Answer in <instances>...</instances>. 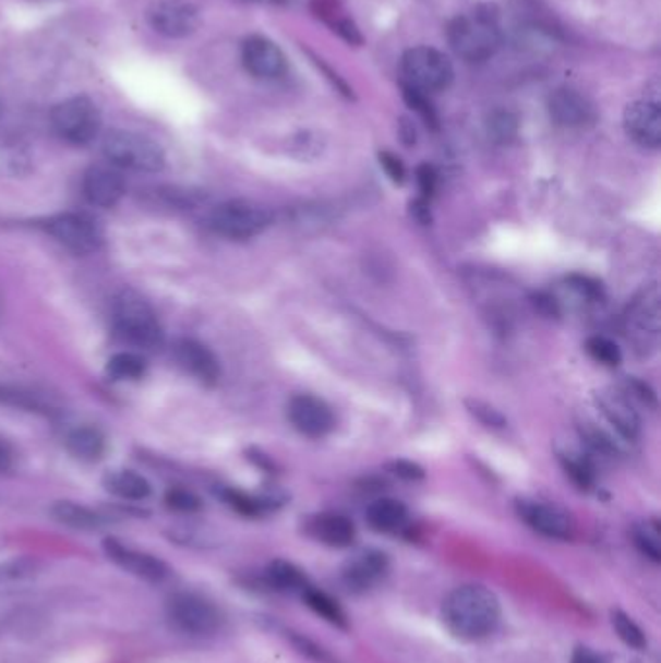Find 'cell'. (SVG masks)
Here are the masks:
<instances>
[{
	"label": "cell",
	"mask_w": 661,
	"mask_h": 663,
	"mask_svg": "<svg viewBox=\"0 0 661 663\" xmlns=\"http://www.w3.org/2000/svg\"><path fill=\"white\" fill-rule=\"evenodd\" d=\"M444 625L460 640H481L501 623V602L481 584H466L448 593L443 605Z\"/></svg>",
	"instance_id": "obj_1"
},
{
	"label": "cell",
	"mask_w": 661,
	"mask_h": 663,
	"mask_svg": "<svg viewBox=\"0 0 661 663\" xmlns=\"http://www.w3.org/2000/svg\"><path fill=\"white\" fill-rule=\"evenodd\" d=\"M448 44L464 61H488L503 44L495 14H491V10H476L454 17L448 26Z\"/></svg>",
	"instance_id": "obj_2"
},
{
	"label": "cell",
	"mask_w": 661,
	"mask_h": 663,
	"mask_svg": "<svg viewBox=\"0 0 661 663\" xmlns=\"http://www.w3.org/2000/svg\"><path fill=\"white\" fill-rule=\"evenodd\" d=\"M113 324L122 340L136 348L157 349L164 346V328L148 301L136 291L124 289L115 297Z\"/></svg>",
	"instance_id": "obj_3"
},
{
	"label": "cell",
	"mask_w": 661,
	"mask_h": 663,
	"mask_svg": "<svg viewBox=\"0 0 661 663\" xmlns=\"http://www.w3.org/2000/svg\"><path fill=\"white\" fill-rule=\"evenodd\" d=\"M104 154L113 166L142 173H156L166 166L161 146L140 132H109L104 140Z\"/></svg>",
	"instance_id": "obj_4"
},
{
	"label": "cell",
	"mask_w": 661,
	"mask_h": 663,
	"mask_svg": "<svg viewBox=\"0 0 661 663\" xmlns=\"http://www.w3.org/2000/svg\"><path fill=\"white\" fill-rule=\"evenodd\" d=\"M52 131L64 142L86 146L101 131V113L97 105L86 96L70 97L51 111Z\"/></svg>",
	"instance_id": "obj_5"
},
{
	"label": "cell",
	"mask_w": 661,
	"mask_h": 663,
	"mask_svg": "<svg viewBox=\"0 0 661 663\" xmlns=\"http://www.w3.org/2000/svg\"><path fill=\"white\" fill-rule=\"evenodd\" d=\"M401 70L408 80V86L418 89L421 94H436L444 92L453 84V62L444 52L433 47H413L404 52Z\"/></svg>",
	"instance_id": "obj_6"
},
{
	"label": "cell",
	"mask_w": 661,
	"mask_h": 663,
	"mask_svg": "<svg viewBox=\"0 0 661 663\" xmlns=\"http://www.w3.org/2000/svg\"><path fill=\"white\" fill-rule=\"evenodd\" d=\"M167 617L175 627L192 637L216 635L224 625L221 611L204 595L192 592L171 595L167 602Z\"/></svg>",
	"instance_id": "obj_7"
},
{
	"label": "cell",
	"mask_w": 661,
	"mask_h": 663,
	"mask_svg": "<svg viewBox=\"0 0 661 663\" xmlns=\"http://www.w3.org/2000/svg\"><path fill=\"white\" fill-rule=\"evenodd\" d=\"M271 224V209L249 201L224 202L209 216L212 229L233 241L261 236Z\"/></svg>",
	"instance_id": "obj_8"
},
{
	"label": "cell",
	"mask_w": 661,
	"mask_h": 663,
	"mask_svg": "<svg viewBox=\"0 0 661 663\" xmlns=\"http://www.w3.org/2000/svg\"><path fill=\"white\" fill-rule=\"evenodd\" d=\"M660 291L658 286L645 289L628 306L627 336L636 349L656 348L660 336Z\"/></svg>",
	"instance_id": "obj_9"
},
{
	"label": "cell",
	"mask_w": 661,
	"mask_h": 663,
	"mask_svg": "<svg viewBox=\"0 0 661 663\" xmlns=\"http://www.w3.org/2000/svg\"><path fill=\"white\" fill-rule=\"evenodd\" d=\"M45 227L62 246L74 254L96 253L104 243L99 227L84 214H59L49 219Z\"/></svg>",
	"instance_id": "obj_10"
},
{
	"label": "cell",
	"mask_w": 661,
	"mask_h": 663,
	"mask_svg": "<svg viewBox=\"0 0 661 663\" xmlns=\"http://www.w3.org/2000/svg\"><path fill=\"white\" fill-rule=\"evenodd\" d=\"M288 418L301 435L311 438L326 436L336 427V418L330 406L311 394H299L291 398L288 403Z\"/></svg>",
	"instance_id": "obj_11"
},
{
	"label": "cell",
	"mask_w": 661,
	"mask_h": 663,
	"mask_svg": "<svg viewBox=\"0 0 661 663\" xmlns=\"http://www.w3.org/2000/svg\"><path fill=\"white\" fill-rule=\"evenodd\" d=\"M623 124L628 138L642 148L658 149L661 146V109L658 99H636L627 105Z\"/></svg>",
	"instance_id": "obj_12"
},
{
	"label": "cell",
	"mask_w": 661,
	"mask_h": 663,
	"mask_svg": "<svg viewBox=\"0 0 661 663\" xmlns=\"http://www.w3.org/2000/svg\"><path fill=\"white\" fill-rule=\"evenodd\" d=\"M549 117L558 126L584 129L598 119L596 105L575 87H557L548 99Z\"/></svg>",
	"instance_id": "obj_13"
},
{
	"label": "cell",
	"mask_w": 661,
	"mask_h": 663,
	"mask_svg": "<svg viewBox=\"0 0 661 663\" xmlns=\"http://www.w3.org/2000/svg\"><path fill=\"white\" fill-rule=\"evenodd\" d=\"M149 24L157 34L181 39L196 32L201 16L196 7L187 0H159L149 10Z\"/></svg>",
	"instance_id": "obj_14"
},
{
	"label": "cell",
	"mask_w": 661,
	"mask_h": 663,
	"mask_svg": "<svg viewBox=\"0 0 661 663\" xmlns=\"http://www.w3.org/2000/svg\"><path fill=\"white\" fill-rule=\"evenodd\" d=\"M241 59L244 69L259 80H276L284 76L288 70L284 51L264 35H251L244 39Z\"/></svg>",
	"instance_id": "obj_15"
},
{
	"label": "cell",
	"mask_w": 661,
	"mask_h": 663,
	"mask_svg": "<svg viewBox=\"0 0 661 663\" xmlns=\"http://www.w3.org/2000/svg\"><path fill=\"white\" fill-rule=\"evenodd\" d=\"M104 550L115 565H119L122 570L139 576L146 582L159 584L169 576V568L166 567L164 560H159V558L149 555V553H144V551L132 550L119 540H113V538L105 540Z\"/></svg>",
	"instance_id": "obj_16"
},
{
	"label": "cell",
	"mask_w": 661,
	"mask_h": 663,
	"mask_svg": "<svg viewBox=\"0 0 661 663\" xmlns=\"http://www.w3.org/2000/svg\"><path fill=\"white\" fill-rule=\"evenodd\" d=\"M518 515L531 530L551 540H570L575 533V523L570 516L557 506L536 501H518Z\"/></svg>",
	"instance_id": "obj_17"
},
{
	"label": "cell",
	"mask_w": 661,
	"mask_h": 663,
	"mask_svg": "<svg viewBox=\"0 0 661 663\" xmlns=\"http://www.w3.org/2000/svg\"><path fill=\"white\" fill-rule=\"evenodd\" d=\"M388 572V557L376 550H366L349 558L341 568V582L349 592L363 593L373 590Z\"/></svg>",
	"instance_id": "obj_18"
},
{
	"label": "cell",
	"mask_w": 661,
	"mask_h": 663,
	"mask_svg": "<svg viewBox=\"0 0 661 663\" xmlns=\"http://www.w3.org/2000/svg\"><path fill=\"white\" fill-rule=\"evenodd\" d=\"M82 189L87 202L99 208H111L115 204H119L127 191L122 174L109 166L89 167L84 174Z\"/></svg>",
	"instance_id": "obj_19"
},
{
	"label": "cell",
	"mask_w": 661,
	"mask_h": 663,
	"mask_svg": "<svg viewBox=\"0 0 661 663\" xmlns=\"http://www.w3.org/2000/svg\"><path fill=\"white\" fill-rule=\"evenodd\" d=\"M596 403L608 419L611 427L625 441H636L640 435V418L625 394L617 390H601L596 394Z\"/></svg>",
	"instance_id": "obj_20"
},
{
	"label": "cell",
	"mask_w": 661,
	"mask_h": 663,
	"mask_svg": "<svg viewBox=\"0 0 661 663\" xmlns=\"http://www.w3.org/2000/svg\"><path fill=\"white\" fill-rule=\"evenodd\" d=\"M175 359L189 375L202 384H216L221 375L219 361L212 349L196 340H181L175 346Z\"/></svg>",
	"instance_id": "obj_21"
},
{
	"label": "cell",
	"mask_w": 661,
	"mask_h": 663,
	"mask_svg": "<svg viewBox=\"0 0 661 663\" xmlns=\"http://www.w3.org/2000/svg\"><path fill=\"white\" fill-rule=\"evenodd\" d=\"M309 532L314 540L321 541L328 547H349L356 541V526L348 516L326 513V515L314 516L309 522Z\"/></svg>",
	"instance_id": "obj_22"
},
{
	"label": "cell",
	"mask_w": 661,
	"mask_h": 663,
	"mask_svg": "<svg viewBox=\"0 0 661 663\" xmlns=\"http://www.w3.org/2000/svg\"><path fill=\"white\" fill-rule=\"evenodd\" d=\"M51 515L57 522L62 526H69L74 530H84V532H94L104 528L107 520L105 516L99 515L96 510L87 508V506L72 503V501H59L51 508Z\"/></svg>",
	"instance_id": "obj_23"
},
{
	"label": "cell",
	"mask_w": 661,
	"mask_h": 663,
	"mask_svg": "<svg viewBox=\"0 0 661 663\" xmlns=\"http://www.w3.org/2000/svg\"><path fill=\"white\" fill-rule=\"evenodd\" d=\"M366 522L376 532H398L408 522V508L394 498H378L366 508Z\"/></svg>",
	"instance_id": "obj_24"
},
{
	"label": "cell",
	"mask_w": 661,
	"mask_h": 663,
	"mask_svg": "<svg viewBox=\"0 0 661 663\" xmlns=\"http://www.w3.org/2000/svg\"><path fill=\"white\" fill-rule=\"evenodd\" d=\"M67 446L70 454L82 462H97L105 453V436L99 429L84 425L70 431Z\"/></svg>",
	"instance_id": "obj_25"
},
{
	"label": "cell",
	"mask_w": 661,
	"mask_h": 663,
	"mask_svg": "<svg viewBox=\"0 0 661 663\" xmlns=\"http://www.w3.org/2000/svg\"><path fill=\"white\" fill-rule=\"evenodd\" d=\"M105 485L117 497L127 498V501H144L152 493L148 480L142 478L136 471L131 470H119L109 473L107 480H105Z\"/></svg>",
	"instance_id": "obj_26"
},
{
	"label": "cell",
	"mask_w": 661,
	"mask_h": 663,
	"mask_svg": "<svg viewBox=\"0 0 661 663\" xmlns=\"http://www.w3.org/2000/svg\"><path fill=\"white\" fill-rule=\"evenodd\" d=\"M266 580L278 592H303L307 588L305 575L288 560H272L266 568Z\"/></svg>",
	"instance_id": "obj_27"
},
{
	"label": "cell",
	"mask_w": 661,
	"mask_h": 663,
	"mask_svg": "<svg viewBox=\"0 0 661 663\" xmlns=\"http://www.w3.org/2000/svg\"><path fill=\"white\" fill-rule=\"evenodd\" d=\"M107 373L115 381H139L146 373V361L139 353L121 351L109 359Z\"/></svg>",
	"instance_id": "obj_28"
},
{
	"label": "cell",
	"mask_w": 661,
	"mask_h": 663,
	"mask_svg": "<svg viewBox=\"0 0 661 663\" xmlns=\"http://www.w3.org/2000/svg\"><path fill=\"white\" fill-rule=\"evenodd\" d=\"M303 598H305L307 605H309L316 615H321L323 619L328 620L332 625H336V627H346V613L341 611L338 603L332 600L328 593L321 592V590H316V588H309V586H307L305 590H303Z\"/></svg>",
	"instance_id": "obj_29"
},
{
	"label": "cell",
	"mask_w": 661,
	"mask_h": 663,
	"mask_svg": "<svg viewBox=\"0 0 661 663\" xmlns=\"http://www.w3.org/2000/svg\"><path fill=\"white\" fill-rule=\"evenodd\" d=\"M488 134L489 138L493 140L495 144H510L516 134H518V119L516 114L505 109H496L493 113L488 117Z\"/></svg>",
	"instance_id": "obj_30"
},
{
	"label": "cell",
	"mask_w": 661,
	"mask_h": 663,
	"mask_svg": "<svg viewBox=\"0 0 661 663\" xmlns=\"http://www.w3.org/2000/svg\"><path fill=\"white\" fill-rule=\"evenodd\" d=\"M636 547L640 550L642 555L660 563L661 560V532L660 522L658 520H648V522L638 523L635 528Z\"/></svg>",
	"instance_id": "obj_31"
},
{
	"label": "cell",
	"mask_w": 661,
	"mask_h": 663,
	"mask_svg": "<svg viewBox=\"0 0 661 663\" xmlns=\"http://www.w3.org/2000/svg\"><path fill=\"white\" fill-rule=\"evenodd\" d=\"M558 460L563 463V470L570 480L575 481V485L588 491L593 485V466L588 458H582L580 454L561 453Z\"/></svg>",
	"instance_id": "obj_32"
},
{
	"label": "cell",
	"mask_w": 661,
	"mask_h": 663,
	"mask_svg": "<svg viewBox=\"0 0 661 663\" xmlns=\"http://www.w3.org/2000/svg\"><path fill=\"white\" fill-rule=\"evenodd\" d=\"M611 623H613V628H615L617 637L621 638L625 644L635 648V650H642V648H645V630L638 627L635 620L628 617L627 613H623V611H613V613H611Z\"/></svg>",
	"instance_id": "obj_33"
},
{
	"label": "cell",
	"mask_w": 661,
	"mask_h": 663,
	"mask_svg": "<svg viewBox=\"0 0 661 663\" xmlns=\"http://www.w3.org/2000/svg\"><path fill=\"white\" fill-rule=\"evenodd\" d=\"M221 497L226 501L227 505L233 506L237 513H241L244 516H259L271 508V503L264 501V498L251 497L247 493H241L237 489H224L221 491Z\"/></svg>",
	"instance_id": "obj_34"
},
{
	"label": "cell",
	"mask_w": 661,
	"mask_h": 663,
	"mask_svg": "<svg viewBox=\"0 0 661 663\" xmlns=\"http://www.w3.org/2000/svg\"><path fill=\"white\" fill-rule=\"evenodd\" d=\"M586 349L596 361H600L601 365L617 366L623 359L617 343L605 336H592L590 340L586 341Z\"/></svg>",
	"instance_id": "obj_35"
},
{
	"label": "cell",
	"mask_w": 661,
	"mask_h": 663,
	"mask_svg": "<svg viewBox=\"0 0 661 663\" xmlns=\"http://www.w3.org/2000/svg\"><path fill=\"white\" fill-rule=\"evenodd\" d=\"M582 438L593 453L603 454V456H617L618 454L617 443L601 429L586 425L582 427Z\"/></svg>",
	"instance_id": "obj_36"
},
{
	"label": "cell",
	"mask_w": 661,
	"mask_h": 663,
	"mask_svg": "<svg viewBox=\"0 0 661 663\" xmlns=\"http://www.w3.org/2000/svg\"><path fill=\"white\" fill-rule=\"evenodd\" d=\"M166 505L177 513H196L201 510L202 503L201 498L187 489H171L167 491Z\"/></svg>",
	"instance_id": "obj_37"
},
{
	"label": "cell",
	"mask_w": 661,
	"mask_h": 663,
	"mask_svg": "<svg viewBox=\"0 0 661 663\" xmlns=\"http://www.w3.org/2000/svg\"><path fill=\"white\" fill-rule=\"evenodd\" d=\"M466 406H468V410H470L471 415H476V418H478L483 425L495 429L505 427V415H503L501 411L495 410L493 406L485 403V401L468 400L466 401Z\"/></svg>",
	"instance_id": "obj_38"
},
{
	"label": "cell",
	"mask_w": 661,
	"mask_h": 663,
	"mask_svg": "<svg viewBox=\"0 0 661 663\" xmlns=\"http://www.w3.org/2000/svg\"><path fill=\"white\" fill-rule=\"evenodd\" d=\"M404 97H406V104H408L411 109H416V111L425 119L426 124H431V126H435L436 129L438 119H436L435 109L426 101L425 94H421V92L413 89L411 86H404Z\"/></svg>",
	"instance_id": "obj_39"
},
{
	"label": "cell",
	"mask_w": 661,
	"mask_h": 663,
	"mask_svg": "<svg viewBox=\"0 0 661 663\" xmlns=\"http://www.w3.org/2000/svg\"><path fill=\"white\" fill-rule=\"evenodd\" d=\"M566 284H568L570 288L576 289V291H578L580 296L586 297V299L598 301V299H601V296H603V288H601L600 281L588 278V276H580V274L568 276V278H566Z\"/></svg>",
	"instance_id": "obj_40"
},
{
	"label": "cell",
	"mask_w": 661,
	"mask_h": 663,
	"mask_svg": "<svg viewBox=\"0 0 661 663\" xmlns=\"http://www.w3.org/2000/svg\"><path fill=\"white\" fill-rule=\"evenodd\" d=\"M378 159L386 174L390 177L392 183L401 184L406 181V167L401 164L400 157L394 156L390 152H381Z\"/></svg>",
	"instance_id": "obj_41"
},
{
	"label": "cell",
	"mask_w": 661,
	"mask_h": 663,
	"mask_svg": "<svg viewBox=\"0 0 661 663\" xmlns=\"http://www.w3.org/2000/svg\"><path fill=\"white\" fill-rule=\"evenodd\" d=\"M390 471L394 475H398V478L406 481H419L425 478V470L419 463L409 462V460H396V462H392Z\"/></svg>",
	"instance_id": "obj_42"
},
{
	"label": "cell",
	"mask_w": 661,
	"mask_h": 663,
	"mask_svg": "<svg viewBox=\"0 0 661 663\" xmlns=\"http://www.w3.org/2000/svg\"><path fill=\"white\" fill-rule=\"evenodd\" d=\"M419 189L423 192V198H431L436 191V171L431 166H419L418 169Z\"/></svg>",
	"instance_id": "obj_43"
},
{
	"label": "cell",
	"mask_w": 661,
	"mask_h": 663,
	"mask_svg": "<svg viewBox=\"0 0 661 663\" xmlns=\"http://www.w3.org/2000/svg\"><path fill=\"white\" fill-rule=\"evenodd\" d=\"M334 29H336L348 44L359 45L363 41V37L359 34L356 24H353L351 20H348V17H339V20H336V22H334Z\"/></svg>",
	"instance_id": "obj_44"
},
{
	"label": "cell",
	"mask_w": 661,
	"mask_h": 663,
	"mask_svg": "<svg viewBox=\"0 0 661 663\" xmlns=\"http://www.w3.org/2000/svg\"><path fill=\"white\" fill-rule=\"evenodd\" d=\"M628 390L635 394L636 398L642 401V403H646V406H652V408L658 406L656 393H653L652 388H650L648 384L642 383V381H636V378L628 381Z\"/></svg>",
	"instance_id": "obj_45"
},
{
	"label": "cell",
	"mask_w": 661,
	"mask_h": 663,
	"mask_svg": "<svg viewBox=\"0 0 661 663\" xmlns=\"http://www.w3.org/2000/svg\"><path fill=\"white\" fill-rule=\"evenodd\" d=\"M313 9L316 12V16L336 22V14L339 12V0H313Z\"/></svg>",
	"instance_id": "obj_46"
},
{
	"label": "cell",
	"mask_w": 661,
	"mask_h": 663,
	"mask_svg": "<svg viewBox=\"0 0 661 663\" xmlns=\"http://www.w3.org/2000/svg\"><path fill=\"white\" fill-rule=\"evenodd\" d=\"M533 305H536V309H538L541 314H545V316H558L557 301L551 296L538 293V296L533 297Z\"/></svg>",
	"instance_id": "obj_47"
},
{
	"label": "cell",
	"mask_w": 661,
	"mask_h": 663,
	"mask_svg": "<svg viewBox=\"0 0 661 663\" xmlns=\"http://www.w3.org/2000/svg\"><path fill=\"white\" fill-rule=\"evenodd\" d=\"M409 212H411V216L418 219L421 226H426V224H431V209H429V204H426V198H418V201L411 202L409 204Z\"/></svg>",
	"instance_id": "obj_48"
},
{
	"label": "cell",
	"mask_w": 661,
	"mask_h": 663,
	"mask_svg": "<svg viewBox=\"0 0 661 663\" xmlns=\"http://www.w3.org/2000/svg\"><path fill=\"white\" fill-rule=\"evenodd\" d=\"M573 663H605V660L600 654H596L586 646H578L573 654Z\"/></svg>",
	"instance_id": "obj_49"
},
{
	"label": "cell",
	"mask_w": 661,
	"mask_h": 663,
	"mask_svg": "<svg viewBox=\"0 0 661 663\" xmlns=\"http://www.w3.org/2000/svg\"><path fill=\"white\" fill-rule=\"evenodd\" d=\"M12 466H14V450L7 441L0 438V473L9 471Z\"/></svg>",
	"instance_id": "obj_50"
},
{
	"label": "cell",
	"mask_w": 661,
	"mask_h": 663,
	"mask_svg": "<svg viewBox=\"0 0 661 663\" xmlns=\"http://www.w3.org/2000/svg\"><path fill=\"white\" fill-rule=\"evenodd\" d=\"M400 136L406 146L416 144V129H413V124L408 119H401L400 121Z\"/></svg>",
	"instance_id": "obj_51"
},
{
	"label": "cell",
	"mask_w": 661,
	"mask_h": 663,
	"mask_svg": "<svg viewBox=\"0 0 661 663\" xmlns=\"http://www.w3.org/2000/svg\"><path fill=\"white\" fill-rule=\"evenodd\" d=\"M0 113H2V105H0Z\"/></svg>",
	"instance_id": "obj_52"
}]
</instances>
